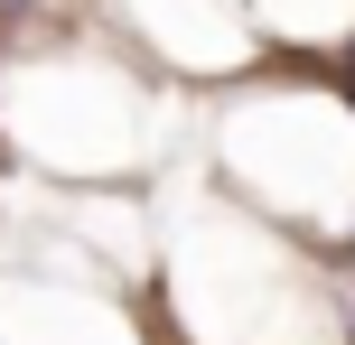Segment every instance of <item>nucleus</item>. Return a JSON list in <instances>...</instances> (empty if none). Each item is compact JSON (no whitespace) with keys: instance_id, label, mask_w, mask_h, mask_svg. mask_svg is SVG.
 Here are the masks:
<instances>
[{"instance_id":"nucleus-1","label":"nucleus","mask_w":355,"mask_h":345,"mask_svg":"<svg viewBox=\"0 0 355 345\" xmlns=\"http://www.w3.org/2000/svg\"><path fill=\"white\" fill-rule=\"evenodd\" d=\"M234 168H243L262 196L300 205L318 224H355V122L327 112L318 93H281V103H252L234 122Z\"/></svg>"},{"instance_id":"nucleus-2","label":"nucleus","mask_w":355,"mask_h":345,"mask_svg":"<svg viewBox=\"0 0 355 345\" xmlns=\"http://www.w3.org/2000/svg\"><path fill=\"white\" fill-rule=\"evenodd\" d=\"M178 299L215 345H281V327H300V280L271 243L234 234V224H187V261H178Z\"/></svg>"},{"instance_id":"nucleus-3","label":"nucleus","mask_w":355,"mask_h":345,"mask_svg":"<svg viewBox=\"0 0 355 345\" xmlns=\"http://www.w3.org/2000/svg\"><path fill=\"white\" fill-rule=\"evenodd\" d=\"M131 122H141V93L122 75H103V66H28L10 84V131L37 159H66V168L122 159Z\"/></svg>"},{"instance_id":"nucleus-4","label":"nucleus","mask_w":355,"mask_h":345,"mask_svg":"<svg viewBox=\"0 0 355 345\" xmlns=\"http://www.w3.org/2000/svg\"><path fill=\"white\" fill-rule=\"evenodd\" d=\"M0 317H10V327H0L10 345H131L103 308H94V299H66V290H47V299H37V290H19Z\"/></svg>"},{"instance_id":"nucleus-5","label":"nucleus","mask_w":355,"mask_h":345,"mask_svg":"<svg viewBox=\"0 0 355 345\" xmlns=\"http://www.w3.org/2000/svg\"><path fill=\"white\" fill-rule=\"evenodd\" d=\"M131 19H141L168 56H187V66H234V56H243V37H234V19L215 10V0H131Z\"/></svg>"}]
</instances>
